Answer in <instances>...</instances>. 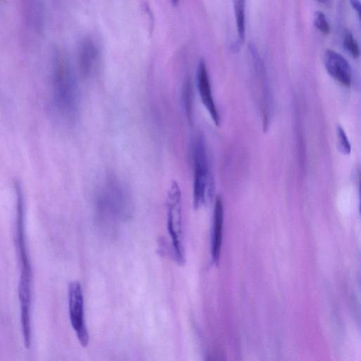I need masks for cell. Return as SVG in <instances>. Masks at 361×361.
<instances>
[{
    "mask_svg": "<svg viewBox=\"0 0 361 361\" xmlns=\"http://www.w3.org/2000/svg\"><path fill=\"white\" fill-rule=\"evenodd\" d=\"M53 100L62 116L73 121L78 115L80 95L78 81L66 55L55 48L53 55Z\"/></svg>",
    "mask_w": 361,
    "mask_h": 361,
    "instance_id": "obj_1",
    "label": "cell"
},
{
    "mask_svg": "<svg viewBox=\"0 0 361 361\" xmlns=\"http://www.w3.org/2000/svg\"><path fill=\"white\" fill-rule=\"evenodd\" d=\"M193 205L198 209L211 195L212 182L210 171L207 146L204 137L199 135L193 143Z\"/></svg>",
    "mask_w": 361,
    "mask_h": 361,
    "instance_id": "obj_2",
    "label": "cell"
},
{
    "mask_svg": "<svg viewBox=\"0 0 361 361\" xmlns=\"http://www.w3.org/2000/svg\"><path fill=\"white\" fill-rule=\"evenodd\" d=\"M168 224L172 238L177 263L184 264L185 252L183 245L182 191L179 184L172 183L168 198Z\"/></svg>",
    "mask_w": 361,
    "mask_h": 361,
    "instance_id": "obj_3",
    "label": "cell"
},
{
    "mask_svg": "<svg viewBox=\"0 0 361 361\" xmlns=\"http://www.w3.org/2000/svg\"><path fill=\"white\" fill-rule=\"evenodd\" d=\"M69 317L81 345L86 347L89 343V334L84 315L83 290L79 282L70 283L69 287Z\"/></svg>",
    "mask_w": 361,
    "mask_h": 361,
    "instance_id": "obj_4",
    "label": "cell"
},
{
    "mask_svg": "<svg viewBox=\"0 0 361 361\" xmlns=\"http://www.w3.org/2000/svg\"><path fill=\"white\" fill-rule=\"evenodd\" d=\"M22 22L29 33L42 36L46 29V15L43 0H20Z\"/></svg>",
    "mask_w": 361,
    "mask_h": 361,
    "instance_id": "obj_5",
    "label": "cell"
},
{
    "mask_svg": "<svg viewBox=\"0 0 361 361\" xmlns=\"http://www.w3.org/2000/svg\"><path fill=\"white\" fill-rule=\"evenodd\" d=\"M197 88L200 100L216 126H219L220 116L212 95L206 64L200 60L197 69Z\"/></svg>",
    "mask_w": 361,
    "mask_h": 361,
    "instance_id": "obj_6",
    "label": "cell"
},
{
    "mask_svg": "<svg viewBox=\"0 0 361 361\" xmlns=\"http://www.w3.org/2000/svg\"><path fill=\"white\" fill-rule=\"evenodd\" d=\"M325 66L328 74L346 87L352 82V70L346 60L334 50H328L325 55Z\"/></svg>",
    "mask_w": 361,
    "mask_h": 361,
    "instance_id": "obj_7",
    "label": "cell"
},
{
    "mask_svg": "<svg viewBox=\"0 0 361 361\" xmlns=\"http://www.w3.org/2000/svg\"><path fill=\"white\" fill-rule=\"evenodd\" d=\"M99 57V50L94 41L89 39L84 40L79 53V67L84 76H91L95 71Z\"/></svg>",
    "mask_w": 361,
    "mask_h": 361,
    "instance_id": "obj_8",
    "label": "cell"
},
{
    "mask_svg": "<svg viewBox=\"0 0 361 361\" xmlns=\"http://www.w3.org/2000/svg\"><path fill=\"white\" fill-rule=\"evenodd\" d=\"M224 222V205L220 196L216 198L214 211L213 233L212 240V257L214 264H217L220 257Z\"/></svg>",
    "mask_w": 361,
    "mask_h": 361,
    "instance_id": "obj_9",
    "label": "cell"
},
{
    "mask_svg": "<svg viewBox=\"0 0 361 361\" xmlns=\"http://www.w3.org/2000/svg\"><path fill=\"white\" fill-rule=\"evenodd\" d=\"M234 11L239 41L243 43L246 37L245 0H234Z\"/></svg>",
    "mask_w": 361,
    "mask_h": 361,
    "instance_id": "obj_10",
    "label": "cell"
},
{
    "mask_svg": "<svg viewBox=\"0 0 361 361\" xmlns=\"http://www.w3.org/2000/svg\"><path fill=\"white\" fill-rule=\"evenodd\" d=\"M192 86L190 81L185 82L183 87V102L184 109L189 119H191L193 115V97Z\"/></svg>",
    "mask_w": 361,
    "mask_h": 361,
    "instance_id": "obj_11",
    "label": "cell"
},
{
    "mask_svg": "<svg viewBox=\"0 0 361 361\" xmlns=\"http://www.w3.org/2000/svg\"><path fill=\"white\" fill-rule=\"evenodd\" d=\"M343 46L348 53L354 58L360 56L358 45L350 32L346 33L343 39Z\"/></svg>",
    "mask_w": 361,
    "mask_h": 361,
    "instance_id": "obj_12",
    "label": "cell"
},
{
    "mask_svg": "<svg viewBox=\"0 0 361 361\" xmlns=\"http://www.w3.org/2000/svg\"><path fill=\"white\" fill-rule=\"evenodd\" d=\"M338 149L343 155H349L350 154L351 147L350 142L344 130L340 127L337 128Z\"/></svg>",
    "mask_w": 361,
    "mask_h": 361,
    "instance_id": "obj_13",
    "label": "cell"
},
{
    "mask_svg": "<svg viewBox=\"0 0 361 361\" xmlns=\"http://www.w3.org/2000/svg\"><path fill=\"white\" fill-rule=\"evenodd\" d=\"M314 24L318 31L325 35H327L330 32V27L326 19L325 15L320 13L317 12L314 16Z\"/></svg>",
    "mask_w": 361,
    "mask_h": 361,
    "instance_id": "obj_14",
    "label": "cell"
},
{
    "mask_svg": "<svg viewBox=\"0 0 361 361\" xmlns=\"http://www.w3.org/2000/svg\"><path fill=\"white\" fill-rule=\"evenodd\" d=\"M350 4L354 11L360 16V3L359 0H350Z\"/></svg>",
    "mask_w": 361,
    "mask_h": 361,
    "instance_id": "obj_15",
    "label": "cell"
},
{
    "mask_svg": "<svg viewBox=\"0 0 361 361\" xmlns=\"http://www.w3.org/2000/svg\"><path fill=\"white\" fill-rule=\"evenodd\" d=\"M171 2L173 6H177L179 5V0H171Z\"/></svg>",
    "mask_w": 361,
    "mask_h": 361,
    "instance_id": "obj_16",
    "label": "cell"
},
{
    "mask_svg": "<svg viewBox=\"0 0 361 361\" xmlns=\"http://www.w3.org/2000/svg\"><path fill=\"white\" fill-rule=\"evenodd\" d=\"M317 1L320 2V3H325L327 1V0H317Z\"/></svg>",
    "mask_w": 361,
    "mask_h": 361,
    "instance_id": "obj_17",
    "label": "cell"
}]
</instances>
